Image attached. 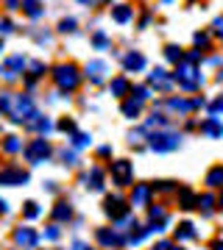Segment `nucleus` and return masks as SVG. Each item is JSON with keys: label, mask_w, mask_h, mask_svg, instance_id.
<instances>
[{"label": "nucleus", "mask_w": 223, "mask_h": 250, "mask_svg": "<svg viewBox=\"0 0 223 250\" xmlns=\"http://www.w3.org/2000/svg\"><path fill=\"white\" fill-rule=\"evenodd\" d=\"M223 178V170H212L209 172V184H212V187H218V181Z\"/></svg>", "instance_id": "obj_22"}, {"label": "nucleus", "mask_w": 223, "mask_h": 250, "mask_svg": "<svg viewBox=\"0 0 223 250\" xmlns=\"http://www.w3.org/2000/svg\"><path fill=\"white\" fill-rule=\"evenodd\" d=\"M134 98L137 100H148V86H134Z\"/></svg>", "instance_id": "obj_20"}, {"label": "nucleus", "mask_w": 223, "mask_h": 250, "mask_svg": "<svg viewBox=\"0 0 223 250\" xmlns=\"http://www.w3.org/2000/svg\"><path fill=\"white\" fill-rule=\"evenodd\" d=\"M212 108H215V111H223V98L215 100V106H212Z\"/></svg>", "instance_id": "obj_26"}, {"label": "nucleus", "mask_w": 223, "mask_h": 250, "mask_svg": "<svg viewBox=\"0 0 223 250\" xmlns=\"http://www.w3.org/2000/svg\"><path fill=\"white\" fill-rule=\"evenodd\" d=\"M131 17H134V9L128 6V3H117V6H112V20H115V22L125 25V22H131Z\"/></svg>", "instance_id": "obj_7"}, {"label": "nucleus", "mask_w": 223, "mask_h": 250, "mask_svg": "<svg viewBox=\"0 0 223 250\" xmlns=\"http://www.w3.org/2000/svg\"><path fill=\"white\" fill-rule=\"evenodd\" d=\"M123 67H125V72H140V70H145V56L137 53V50L125 53V56H123Z\"/></svg>", "instance_id": "obj_6"}, {"label": "nucleus", "mask_w": 223, "mask_h": 250, "mask_svg": "<svg viewBox=\"0 0 223 250\" xmlns=\"http://www.w3.org/2000/svg\"><path fill=\"white\" fill-rule=\"evenodd\" d=\"M87 78L92 81V83H103V78H106V72H109V64L106 62H100V59H95V62H89L87 64Z\"/></svg>", "instance_id": "obj_4"}, {"label": "nucleus", "mask_w": 223, "mask_h": 250, "mask_svg": "<svg viewBox=\"0 0 223 250\" xmlns=\"http://www.w3.org/2000/svg\"><path fill=\"white\" fill-rule=\"evenodd\" d=\"M201 131H206V134L218 136V134H223V125L218 123V120H206V123H201Z\"/></svg>", "instance_id": "obj_15"}, {"label": "nucleus", "mask_w": 223, "mask_h": 250, "mask_svg": "<svg viewBox=\"0 0 223 250\" xmlns=\"http://www.w3.org/2000/svg\"><path fill=\"white\" fill-rule=\"evenodd\" d=\"M153 150H173L178 145V136L176 134H170V131H165V134H156L153 136Z\"/></svg>", "instance_id": "obj_5"}, {"label": "nucleus", "mask_w": 223, "mask_h": 250, "mask_svg": "<svg viewBox=\"0 0 223 250\" xmlns=\"http://www.w3.org/2000/svg\"><path fill=\"white\" fill-rule=\"evenodd\" d=\"M165 59L173 62V64H181V62H184V53H181V47H178V45H168V47H165Z\"/></svg>", "instance_id": "obj_11"}, {"label": "nucleus", "mask_w": 223, "mask_h": 250, "mask_svg": "<svg viewBox=\"0 0 223 250\" xmlns=\"http://www.w3.org/2000/svg\"><path fill=\"white\" fill-rule=\"evenodd\" d=\"M193 39H196V47H204V50L209 47V42H212V36L209 34H196Z\"/></svg>", "instance_id": "obj_19"}, {"label": "nucleus", "mask_w": 223, "mask_h": 250, "mask_svg": "<svg viewBox=\"0 0 223 250\" xmlns=\"http://www.w3.org/2000/svg\"><path fill=\"white\" fill-rule=\"evenodd\" d=\"M148 78H151V83H153V86H159V89H165V92H168L170 86H173V81L168 78V72L162 70V67H156V70H153L151 75H148Z\"/></svg>", "instance_id": "obj_8"}, {"label": "nucleus", "mask_w": 223, "mask_h": 250, "mask_svg": "<svg viewBox=\"0 0 223 250\" xmlns=\"http://www.w3.org/2000/svg\"><path fill=\"white\" fill-rule=\"evenodd\" d=\"M173 81H178V86L187 92H196L201 83H204V75H201V70L196 67V62H184L176 64V72H173Z\"/></svg>", "instance_id": "obj_1"}, {"label": "nucleus", "mask_w": 223, "mask_h": 250, "mask_svg": "<svg viewBox=\"0 0 223 250\" xmlns=\"http://www.w3.org/2000/svg\"><path fill=\"white\" fill-rule=\"evenodd\" d=\"M73 31H75V20L64 17L62 22H59V34H73Z\"/></svg>", "instance_id": "obj_18"}, {"label": "nucleus", "mask_w": 223, "mask_h": 250, "mask_svg": "<svg viewBox=\"0 0 223 250\" xmlns=\"http://www.w3.org/2000/svg\"><path fill=\"white\" fill-rule=\"evenodd\" d=\"M92 45H95V50H106L112 42H109V36H106V31H95L92 34Z\"/></svg>", "instance_id": "obj_12"}, {"label": "nucleus", "mask_w": 223, "mask_h": 250, "mask_svg": "<svg viewBox=\"0 0 223 250\" xmlns=\"http://www.w3.org/2000/svg\"><path fill=\"white\" fill-rule=\"evenodd\" d=\"M23 3H25V0H23ZM6 9H9V11L20 9V0H6Z\"/></svg>", "instance_id": "obj_24"}, {"label": "nucleus", "mask_w": 223, "mask_h": 250, "mask_svg": "<svg viewBox=\"0 0 223 250\" xmlns=\"http://www.w3.org/2000/svg\"><path fill=\"white\" fill-rule=\"evenodd\" d=\"M23 70H25V56L23 53H14L3 62V75H6V81H14Z\"/></svg>", "instance_id": "obj_3"}, {"label": "nucleus", "mask_w": 223, "mask_h": 250, "mask_svg": "<svg viewBox=\"0 0 223 250\" xmlns=\"http://www.w3.org/2000/svg\"><path fill=\"white\" fill-rule=\"evenodd\" d=\"M28 156L31 159H39V156H48V142H42V139H36L31 147H28Z\"/></svg>", "instance_id": "obj_13"}, {"label": "nucleus", "mask_w": 223, "mask_h": 250, "mask_svg": "<svg viewBox=\"0 0 223 250\" xmlns=\"http://www.w3.org/2000/svg\"><path fill=\"white\" fill-rule=\"evenodd\" d=\"M112 92H115L117 98H123L125 92H128V81H125L123 75H120V78H115V81H112Z\"/></svg>", "instance_id": "obj_16"}, {"label": "nucleus", "mask_w": 223, "mask_h": 250, "mask_svg": "<svg viewBox=\"0 0 223 250\" xmlns=\"http://www.w3.org/2000/svg\"><path fill=\"white\" fill-rule=\"evenodd\" d=\"M218 81H221V83H223V70H221V75H218Z\"/></svg>", "instance_id": "obj_27"}, {"label": "nucleus", "mask_w": 223, "mask_h": 250, "mask_svg": "<svg viewBox=\"0 0 223 250\" xmlns=\"http://www.w3.org/2000/svg\"><path fill=\"white\" fill-rule=\"evenodd\" d=\"M23 9H25L28 17H34V20L45 14V9H42V3H39V0H25V3H23Z\"/></svg>", "instance_id": "obj_9"}, {"label": "nucleus", "mask_w": 223, "mask_h": 250, "mask_svg": "<svg viewBox=\"0 0 223 250\" xmlns=\"http://www.w3.org/2000/svg\"><path fill=\"white\" fill-rule=\"evenodd\" d=\"M140 108H143V100H137V98H134V100H125V103H123V111H125L128 117H137V114H140Z\"/></svg>", "instance_id": "obj_14"}, {"label": "nucleus", "mask_w": 223, "mask_h": 250, "mask_svg": "<svg viewBox=\"0 0 223 250\" xmlns=\"http://www.w3.org/2000/svg\"><path fill=\"white\" fill-rule=\"evenodd\" d=\"M11 31H14V28H11V20L6 17V20H3V34H11Z\"/></svg>", "instance_id": "obj_25"}, {"label": "nucleus", "mask_w": 223, "mask_h": 250, "mask_svg": "<svg viewBox=\"0 0 223 250\" xmlns=\"http://www.w3.org/2000/svg\"><path fill=\"white\" fill-rule=\"evenodd\" d=\"M212 34H215V36H221V39H223V17H218V20L212 22Z\"/></svg>", "instance_id": "obj_21"}, {"label": "nucleus", "mask_w": 223, "mask_h": 250, "mask_svg": "<svg viewBox=\"0 0 223 250\" xmlns=\"http://www.w3.org/2000/svg\"><path fill=\"white\" fill-rule=\"evenodd\" d=\"M53 81H56V86H59V89L73 92V89H78L81 72H78L75 64H59V67L53 70Z\"/></svg>", "instance_id": "obj_2"}, {"label": "nucleus", "mask_w": 223, "mask_h": 250, "mask_svg": "<svg viewBox=\"0 0 223 250\" xmlns=\"http://www.w3.org/2000/svg\"><path fill=\"white\" fill-rule=\"evenodd\" d=\"M112 170H115V175H117V181H120V184H128V175H131V167H128V161H117Z\"/></svg>", "instance_id": "obj_10"}, {"label": "nucleus", "mask_w": 223, "mask_h": 250, "mask_svg": "<svg viewBox=\"0 0 223 250\" xmlns=\"http://www.w3.org/2000/svg\"><path fill=\"white\" fill-rule=\"evenodd\" d=\"M39 75H45V64H42V62H34V64H31V75H28V83H34Z\"/></svg>", "instance_id": "obj_17"}, {"label": "nucleus", "mask_w": 223, "mask_h": 250, "mask_svg": "<svg viewBox=\"0 0 223 250\" xmlns=\"http://www.w3.org/2000/svg\"><path fill=\"white\" fill-rule=\"evenodd\" d=\"M20 147V142L14 139V136H9V142H6V150H17Z\"/></svg>", "instance_id": "obj_23"}]
</instances>
